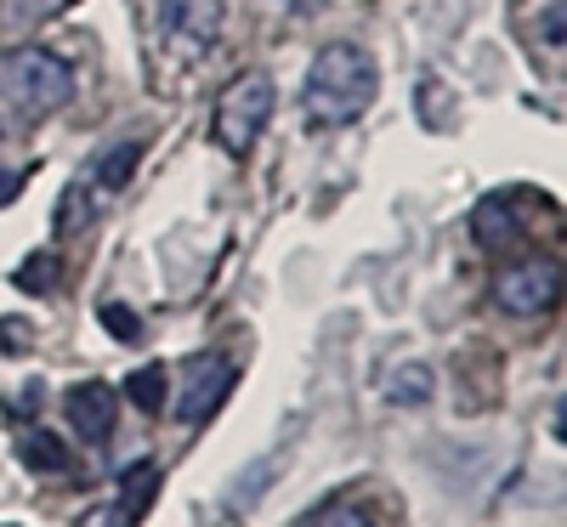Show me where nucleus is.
Here are the masks:
<instances>
[{"mask_svg": "<svg viewBox=\"0 0 567 527\" xmlns=\"http://www.w3.org/2000/svg\"><path fill=\"white\" fill-rule=\"evenodd\" d=\"M432 397V369L425 363H403L398 374H386V403H425Z\"/></svg>", "mask_w": 567, "mask_h": 527, "instance_id": "4468645a", "label": "nucleus"}, {"mask_svg": "<svg viewBox=\"0 0 567 527\" xmlns=\"http://www.w3.org/2000/svg\"><path fill=\"white\" fill-rule=\"evenodd\" d=\"M374 85H381V74H374V58L363 52V45L329 40L307 69L301 103H307L312 125H352L374 103Z\"/></svg>", "mask_w": 567, "mask_h": 527, "instance_id": "f257e3e1", "label": "nucleus"}, {"mask_svg": "<svg viewBox=\"0 0 567 527\" xmlns=\"http://www.w3.org/2000/svg\"><path fill=\"white\" fill-rule=\"evenodd\" d=\"M63 7V0H7V18L12 23H40V18H52Z\"/></svg>", "mask_w": 567, "mask_h": 527, "instance_id": "a211bd4d", "label": "nucleus"}, {"mask_svg": "<svg viewBox=\"0 0 567 527\" xmlns=\"http://www.w3.org/2000/svg\"><path fill=\"white\" fill-rule=\"evenodd\" d=\"M97 318H103V329L114 334V341H125V347H131V341H142V318H136L125 301H103V307H97Z\"/></svg>", "mask_w": 567, "mask_h": 527, "instance_id": "f3484780", "label": "nucleus"}, {"mask_svg": "<svg viewBox=\"0 0 567 527\" xmlns=\"http://www.w3.org/2000/svg\"><path fill=\"white\" fill-rule=\"evenodd\" d=\"M91 216H97V205H91L85 187H69V194L58 199V227H63V232H85Z\"/></svg>", "mask_w": 567, "mask_h": 527, "instance_id": "dca6fc26", "label": "nucleus"}, {"mask_svg": "<svg viewBox=\"0 0 567 527\" xmlns=\"http://www.w3.org/2000/svg\"><path fill=\"white\" fill-rule=\"evenodd\" d=\"M125 392H131V403H136L142 414H159V409H165V392H171V374H165L159 363H148V369H136V374L125 380Z\"/></svg>", "mask_w": 567, "mask_h": 527, "instance_id": "ddd939ff", "label": "nucleus"}, {"mask_svg": "<svg viewBox=\"0 0 567 527\" xmlns=\"http://www.w3.org/2000/svg\"><path fill=\"white\" fill-rule=\"evenodd\" d=\"M0 347H7V352H23V347H29V323L0 318Z\"/></svg>", "mask_w": 567, "mask_h": 527, "instance_id": "6ab92c4d", "label": "nucleus"}, {"mask_svg": "<svg viewBox=\"0 0 567 527\" xmlns=\"http://www.w3.org/2000/svg\"><path fill=\"white\" fill-rule=\"evenodd\" d=\"M561 18H567V7H561V0H550V12H545V45H561Z\"/></svg>", "mask_w": 567, "mask_h": 527, "instance_id": "412c9836", "label": "nucleus"}, {"mask_svg": "<svg viewBox=\"0 0 567 527\" xmlns=\"http://www.w3.org/2000/svg\"><path fill=\"white\" fill-rule=\"evenodd\" d=\"M69 97H74V74L58 52H45V45L0 52V103H12L18 114H52Z\"/></svg>", "mask_w": 567, "mask_h": 527, "instance_id": "f03ea898", "label": "nucleus"}, {"mask_svg": "<svg viewBox=\"0 0 567 527\" xmlns=\"http://www.w3.org/2000/svg\"><path fill=\"white\" fill-rule=\"evenodd\" d=\"M233 380H239V369H233L227 358H187V369H182V392H176V414H182L187 425L210 420V414L227 403Z\"/></svg>", "mask_w": 567, "mask_h": 527, "instance_id": "39448f33", "label": "nucleus"}, {"mask_svg": "<svg viewBox=\"0 0 567 527\" xmlns=\"http://www.w3.org/2000/svg\"><path fill=\"white\" fill-rule=\"evenodd\" d=\"M154 494H159V465H131L125 483H120V499L103 505V510H91L85 521L91 527H136L142 516H148Z\"/></svg>", "mask_w": 567, "mask_h": 527, "instance_id": "0eeeda50", "label": "nucleus"}, {"mask_svg": "<svg viewBox=\"0 0 567 527\" xmlns=\"http://www.w3.org/2000/svg\"><path fill=\"white\" fill-rule=\"evenodd\" d=\"M556 296H561V267L545 261V256H528V261H516V267H505V272L494 278V301H499L505 312H523V318L550 312Z\"/></svg>", "mask_w": 567, "mask_h": 527, "instance_id": "20e7f679", "label": "nucleus"}, {"mask_svg": "<svg viewBox=\"0 0 567 527\" xmlns=\"http://www.w3.org/2000/svg\"><path fill=\"white\" fill-rule=\"evenodd\" d=\"M307 527H369V521H363L358 510H318Z\"/></svg>", "mask_w": 567, "mask_h": 527, "instance_id": "aec40b11", "label": "nucleus"}, {"mask_svg": "<svg viewBox=\"0 0 567 527\" xmlns=\"http://www.w3.org/2000/svg\"><path fill=\"white\" fill-rule=\"evenodd\" d=\"M18 194H23V176L18 170H0V205H12Z\"/></svg>", "mask_w": 567, "mask_h": 527, "instance_id": "4be33fe9", "label": "nucleus"}, {"mask_svg": "<svg viewBox=\"0 0 567 527\" xmlns=\"http://www.w3.org/2000/svg\"><path fill=\"white\" fill-rule=\"evenodd\" d=\"M58 278H63V256H58V250H34V256L12 272V283H18L23 296H52Z\"/></svg>", "mask_w": 567, "mask_h": 527, "instance_id": "9b49d317", "label": "nucleus"}, {"mask_svg": "<svg viewBox=\"0 0 567 527\" xmlns=\"http://www.w3.org/2000/svg\"><path fill=\"white\" fill-rule=\"evenodd\" d=\"M471 238H477L483 250H511L516 238H523V199L516 194H488L471 216Z\"/></svg>", "mask_w": 567, "mask_h": 527, "instance_id": "6e6552de", "label": "nucleus"}, {"mask_svg": "<svg viewBox=\"0 0 567 527\" xmlns=\"http://www.w3.org/2000/svg\"><path fill=\"white\" fill-rule=\"evenodd\" d=\"M136 159H142L136 142H114V148H103L97 154V187H125L131 170H136Z\"/></svg>", "mask_w": 567, "mask_h": 527, "instance_id": "2eb2a0df", "label": "nucleus"}, {"mask_svg": "<svg viewBox=\"0 0 567 527\" xmlns=\"http://www.w3.org/2000/svg\"><path fill=\"white\" fill-rule=\"evenodd\" d=\"M267 120H272V80H267L261 69H250V74H239V80H233L221 97H216L210 131H216V142H221V154L245 159L256 142H261Z\"/></svg>", "mask_w": 567, "mask_h": 527, "instance_id": "7ed1b4c3", "label": "nucleus"}, {"mask_svg": "<svg viewBox=\"0 0 567 527\" xmlns=\"http://www.w3.org/2000/svg\"><path fill=\"white\" fill-rule=\"evenodd\" d=\"M414 103H420V125L425 131H449L454 125V97H449L443 80H420L414 85Z\"/></svg>", "mask_w": 567, "mask_h": 527, "instance_id": "f8f14e48", "label": "nucleus"}, {"mask_svg": "<svg viewBox=\"0 0 567 527\" xmlns=\"http://www.w3.org/2000/svg\"><path fill=\"white\" fill-rule=\"evenodd\" d=\"M18 459H23L29 471H63V465H69V448H63L58 431H40V425H29L23 437H18Z\"/></svg>", "mask_w": 567, "mask_h": 527, "instance_id": "9d476101", "label": "nucleus"}, {"mask_svg": "<svg viewBox=\"0 0 567 527\" xmlns=\"http://www.w3.org/2000/svg\"><path fill=\"white\" fill-rule=\"evenodd\" d=\"M159 18H165L171 34L205 45V40H216V29H221V0H159Z\"/></svg>", "mask_w": 567, "mask_h": 527, "instance_id": "1a4fd4ad", "label": "nucleus"}, {"mask_svg": "<svg viewBox=\"0 0 567 527\" xmlns=\"http://www.w3.org/2000/svg\"><path fill=\"white\" fill-rule=\"evenodd\" d=\"M63 409H69V425L80 431L85 443H109V437H114V425H120L114 392L97 386V380H80V386H69Z\"/></svg>", "mask_w": 567, "mask_h": 527, "instance_id": "423d86ee", "label": "nucleus"}]
</instances>
